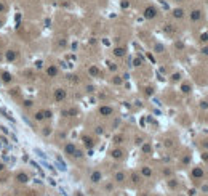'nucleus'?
<instances>
[{"instance_id": "aec40b11", "label": "nucleus", "mask_w": 208, "mask_h": 196, "mask_svg": "<svg viewBox=\"0 0 208 196\" xmlns=\"http://www.w3.org/2000/svg\"><path fill=\"white\" fill-rule=\"evenodd\" d=\"M90 72H91V74H98V69H96V68H91Z\"/></svg>"}, {"instance_id": "39448f33", "label": "nucleus", "mask_w": 208, "mask_h": 196, "mask_svg": "<svg viewBox=\"0 0 208 196\" xmlns=\"http://www.w3.org/2000/svg\"><path fill=\"white\" fill-rule=\"evenodd\" d=\"M123 180H125V174H123V172H117V174H115V182L122 183Z\"/></svg>"}, {"instance_id": "4468645a", "label": "nucleus", "mask_w": 208, "mask_h": 196, "mask_svg": "<svg viewBox=\"0 0 208 196\" xmlns=\"http://www.w3.org/2000/svg\"><path fill=\"white\" fill-rule=\"evenodd\" d=\"M131 180H133L135 183H138V182H139V177H138L136 174H133V175H131Z\"/></svg>"}, {"instance_id": "7ed1b4c3", "label": "nucleus", "mask_w": 208, "mask_h": 196, "mask_svg": "<svg viewBox=\"0 0 208 196\" xmlns=\"http://www.w3.org/2000/svg\"><path fill=\"white\" fill-rule=\"evenodd\" d=\"M64 97H66V92H64L63 88H58V90H56V93H54V98L58 100V101H59V100H63Z\"/></svg>"}, {"instance_id": "a211bd4d", "label": "nucleus", "mask_w": 208, "mask_h": 196, "mask_svg": "<svg viewBox=\"0 0 208 196\" xmlns=\"http://www.w3.org/2000/svg\"><path fill=\"white\" fill-rule=\"evenodd\" d=\"M122 140H123V137H120V135H119V137H115V138H114V142H115V143H120Z\"/></svg>"}, {"instance_id": "9b49d317", "label": "nucleus", "mask_w": 208, "mask_h": 196, "mask_svg": "<svg viewBox=\"0 0 208 196\" xmlns=\"http://www.w3.org/2000/svg\"><path fill=\"white\" fill-rule=\"evenodd\" d=\"M3 82H11V76H10V74H8V72H3Z\"/></svg>"}, {"instance_id": "f8f14e48", "label": "nucleus", "mask_w": 208, "mask_h": 196, "mask_svg": "<svg viewBox=\"0 0 208 196\" xmlns=\"http://www.w3.org/2000/svg\"><path fill=\"white\" fill-rule=\"evenodd\" d=\"M143 174H144L146 177H150V175H152V172H150V169H147V167H144V169H143Z\"/></svg>"}, {"instance_id": "f257e3e1", "label": "nucleus", "mask_w": 208, "mask_h": 196, "mask_svg": "<svg viewBox=\"0 0 208 196\" xmlns=\"http://www.w3.org/2000/svg\"><path fill=\"white\" fill-rule=\"evenodd\" d=\"M99 113H101L102 116H110L112 113H114V109H112V108H109V106H102V108L99 109Z\"/></svg>"}, {"instance_id": "4be33fe9", "label": "nucleus", "mask_w": 208, "mask_h": 196, "mask_svg": "<svg viewBox=\"0 0 208 196\" xmlns=\"http://www.w3.org/2000/svg\"><path fill=\"white\" fill-rule=\"evenodd\" d=\"M3 169V164H0V170H2Z\"/></svg>"}, {"instance_id": "6e6552de", "label": "nucleus", "mask_w": 208, "mask_h": 196, "mask_svg": "<svg viewBox=\"0 0 208 196\" xmlns=\"http://www.w3.org/2000/svg\"><path fill=\"white\" fill-rule=\"evenodd\" d=\"M146 16L147 18H154L155 16V10H154V8H147V10H146Z\"/></svg>"}, {"instance_id": "f03ea898", "label": "nucleus", "mask_w": 208, "mask_h": 196, "mask_svg": "<svg viewBox=\"0 0 208 196\" xmlns=\"http://www.w3.org/2000/svg\"><path fill=\"white\" fill-rule=\"evenodd\" d=\"M101 177H102V175H101V172H98V170H96V172H93V174H91V182H93V183L101 182Z\"/></svg>"}, {"instance_id": "412c9836", "label": "nucleus", "mask_w": 208, "mask_h": 196, "mask_svg": "<svg viewBox=\"0 0 208 196\" xmlns=\"http://www.w3.org/2000/svg\"><path fill=\"white\" fill-rule=\"evenodd\" d=\"M203 53H205V55H208V48H203Z\"/></svg>"}, {"instance_id": "1a4fd4ad", "label": "nucleus", "mask_w": 208, "mask_h": 196, "mask_svg": "<svg viewBox=\"0 0 208 196\" xmlns=\"http://www.w3.org/2000/svg\"><path fill=\"white\" fill-rule=\"evenodd\" d=\"M66 153H67V154H74L75 153V146L74 145H67V146H66Z\"/></svg>"}, {"instance_id": "9d476101", "label": "nucleus", "mask_w": 208, "mask_h": 196, "mask_svg": "<svg viewBox=\"0 0 208 196\" xmlns=\"http://www.w3.org/2000/svg\"><path fill=\"white\" fill-rule=\"evenodd\" d=\"M117 56H123L125 55V48H115V52H114Z\"/></svg>"}, {"instance_id": "ddd939ff", "label": "nucleus", "mask_w": 208, "mask_h": 196, "mask_svg": "<svg viewBox=\"0 0 208 196\" xmlns=\"http://www.w3.org/2000/svg\"><path fill=\"white\" fill-rule=\"evenodd\" d=\"M175 16L176 18H181L183 16V10H175Z\"/></svg>"}, {"instance_id": "dca6fc26", "label": "nucleus", "mask_w": 208, "mask_h": 196, "mask_svg": "<svg viewBox=\"0 0 208 196\" xmlns=\"http://www.w3.org/2000/svg\"><path fill=\"white\" fill-rule=\"evenodd\" d=\"M83 140H85V143H87V146H93V143H91V140H90V138H87V137H85Z\"/></svg>"}, {"instance_id": "2eb2a0df", "label": "nucleus", "mask_w": 208, "mask_h": 196, "mask_svg": "<svg viewBox=\"0 0 208 196\" xmlns=\"http://www.w3.org/2000/svg\"><path fill=\"white\" fill-rule=\"evenodd\" d=\"M48 74H50V76H54V74H56V68H50L48 69Z\"/></svg>"}, {"instance_id": "6ab92c4d", "label": "nucleus", "mask_w": 208, "mask_h": 196, "mask_svg": "<svg viewBox=\"0 0 208 196\" xmlns=\"http://www.w3.org/2000/svg\"><path fill=\"white\" fill-rule=\"evenodd\" d=\"M198 16H200V15H198V11H194V16H192V20H198Z\"/></svg>"}, {"instance_id": "20e7f679", "label": "nucleus", "mask_w": 208, "mask_h": 196, "mask_svg": "<svg viewBox=\"0 0 208 196\" xmlns=\"http://www.w3.org/2000/svg\"><path fill=\"white\" fill-rule=\"evenodd\" d=\"M16 179H18V182H21V183H26L27 180H29V177H27L26 174H23V172H21V174H18V175H16Z\"/></svg>"}, {"instance_id": "0eeeda50", "label": "nucleus", "mask_w": 208, "mask_h": 196, "mask_svg": "<svg viewBox=\"0 0 208 196\" xmlns=\"http://www.w3.org/2000/svg\"><path fill=\"white\" fill-rule=\"evenodd\" d=\"M192 175L195 177V179H200V177H203V170L202 169H194L192 170Z\"/></svg>"}, {"instance_id": "f3484780", "label": "nucleus", "mask_w": 208, "mask_h": 196, "mask_svg": "<svg viewBox=\"0 0 208 196\" xmlns=\"http://www.w3.org/2000/svg\"><path fill=\"white\" fill-rule=\"evenodd\" d=\"M170 186H171V188H176V186H178V182H175V180H170Z\"/></svg>"}, {"instance_id": "423d86ee", "label": "nucleus", "mask_w": 208, "mask_h": 196, "mask_svg": "<svg viewBox=\"0 0 208 196\" xmlns=\"http://www.w3.org/2000/svg\"><path fill=\"white\" fill-rule=\"evenodd\" d=\"M122 156H123V151L122 150H114L112 151V157H115V159H120Z\"/></svg>"}]
</instances>
